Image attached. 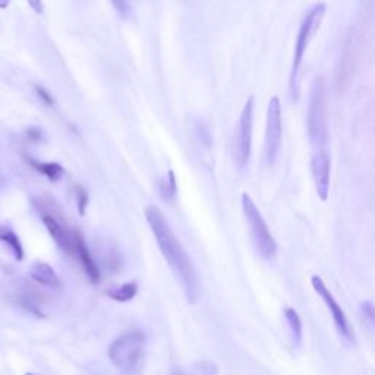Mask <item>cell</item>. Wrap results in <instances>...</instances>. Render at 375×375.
Listing matches in <instances>:
<instances>
[{
	"label": "cell",
	"mask_w": 375,
	"mask_h": 375,
	"mask_svg": "<svg viewBox=\"0 0 375 375\" xmlns=\"http://www.w3.org/2000/svg\"><path fill=\"white\" fill-rule=\"evenodd\" d=\"M145 219L161 254L166 258V262L178 277L190 302L194 304L199 296V277L190 255H188L186 250L176 238L164 214L157 207H154V205L147 207Z\"/></svg>",
	"instance_id": "cell-1"
},
{
	"label": "cell",
	"mask_w": 375,
	"mask_h": 375,
	"mask_svg": "<svg viewBox=\"0 0 375 375\" xmlns=\"http://www.w3.org/2000/svg\"><path fill=\"white\" fill-rule=\"evenodd\" d=\"M326 4H316L314 5L302 18L301 25H299V31L296 35L295 43V53H293V62H292V70L289 78V92L290 99L296 102L299 99V91H301V69L304 63L305 53L308 49L309 42L312 40L314 34L316 32L318 27H320L324 13H326Z\"/></svg>",
	"instance_id": "cell-2"
},
{
	"label": "cell",
	"mask_w": 375,
	"mask_h": 375,
	"mask_svg": "<svg viewBox=\"0 0 375 375\" xmlns=\"http://www.w3.org/2000/svg\"><path fill=\"white\" fill-rule=\"evenodd\" d=\"M307 130L309 142L315 149L327 148V107H326V85L321 77H316L311 85L309 102L307 111Z\"/></svg>",
	"instance_id": "cell-3"
},
{
	"label": "cell",
	"mask_w": 375,
	"mask_h": 375,
	"mask_svg": "<svg viewBox=\"0 0 375 375\" xmlns=\"http://www.w3.org/2000/svg\"><path fill=\"white\" fill-rule=\"evenodd\" d=\"M145 336L141 331H130L116 339L109 348V358L125 375H134L142 361Z\"/></svg>",
	"instance_id": "cell-4"
},
{
	"label": "cell",
	"mask_w": 375,
	"mask_h": 375,
	"mask_svg": "<svg viewBox=\"0 0 375 375\" xmlns=\"http://www.w3.org/2000/svg\"><path fill=\"white\" fill-rule=\"evenodd\" d=\"M242 210L243 216L247 219V224L250 228L251 239L257 252L262 259H273L277 254V243L267 226V223L258 210L254 199L247 194H242Z\"/></svg>",
	"instance_id": "cell-5"
},
{
	"label": "cell",
	"mask_w": 375,
	"mask_h": 375,
	"mask_svg": "<svg viewBox=\"0 0 375 375\" xmlns=\"http://www.w3.org/2000/svg\"><path fill=\"white\" fill-rule=\"evenodd\" d=\"M252 125H254V97H250L243 106L235 142V160L239 168L247 167L251 157L252 147Z\"/></svg>",
	"instance_id": "cell-6"
},
{
	"label": "cell",
	"mask_w": 375,
	"mask_h": 375,
	"mask_svg": "<svg viewBox=\"0 0 375 375\" xmlns=\"http://www.w3.org/2000/svg\"><path fill=\"white\" fill-rule=\"evenodd\" d=\"M281 135H283V122H281V103L277 96L271 97L267 109V126H266V141L264 153L269 166H273L277 160Z\"/></svg>",
	"instance_id": "cell-7"
},
{
	"label": "cell",
	"mask_w": 375,
	"mask_h": 375,
	"mask_svg": "<svg viewBox=\"0 0 375 375\" xmlns=\"http://www.w3.org/2000/svg\"><path fill=\"white\" fill-rule=\"evenodd\" d=\"M311 285H312L314 290L316 292V295L323 299L326 307L328 308V311L333 316V323L336 326L337 333L340 334V337L346 343H353L355 336H353V330L350 327L348 316H346L343 308L339 305V302L336 301V297L333 296V293L326 286L324 280L320 276H312Z\"/></svg>",
	"instance_id": "cell-8"
},
{
	"label": "cell",
	"mask_w": 375,
	"mask_h": 375,
	"mask_svg": "<svg viewBox=\"0 0 375 375\" xmlns=\"http://www.w3.org/2000/svg\"><path fill=\"white\" fill-rule=\"evenodd\" d=\"M311 173L315 185V191L321 201L328 198L330 191V175H331V159L328 149H315L311 157Z\"/></svg>",
	"instance_id": "cell-9"
},
{
	"label": "cell",
	"mask_w": 375,
	"mask_h": 375,
	"mask_svg": "<svg viewBox=\"0 0 375 375\" xmlns=\"http://www.w3.org/2000/svg\"><path fill=\"white\" fill-rule=\"evenodd\" d=\"M73 254L78 257L87 277L92 281V283H99L102 278L100 270L96 264V261H94L84 238L80 233H73Z\"/></svg>",
	"instance_id": "cell-10"
},
{
	"label": "cell",
	"mask_w": 375,
	"mask_h": 375,
	"mask_svg": "<svg viewBox=\"0 0 375 375\" xmlns=\"http://www.w3.org/2000/svg\"><path fill=\"white\" fill-rule=\"evenodd\" d=\"M43 223L53 240L58 243V247L62 251L73 252V233H69L63 228V224L51 214H43Z\"/></svg>",
	"instance_id": "cell-11"
},
{
	"label": "cell",
	"mask_w": 375,
	"mask_h": 375,
	"mask_svg": "<svg viewBox=\"0 0 375 375\" xmlns=\"http://www.w3.org/2000/svg\"><path fill=\"white\" fill-rule=\"evenodd\" d=\"M30 277L43 286L53 288V289L61 288V280L58 274L54 273V270L47 264V262H42V261L34 262L30 270Z\"/></svg>",
	"instance_id": "cell-12"
},
{
	"label": "cell",
	"mask_w": 375,
	"mask_h": 375,
	"mask_svg": "<svg viewBox=\"0 0 375 375\" xmlns=\"http://www.w3.org/2000/svg\"><path fill=\"white\" fill-rule=\"evenodd\" d=\"M285 318H286V323L290 331V337H292V342L295 346H301L302 343V321H301V316L296 312V309L288 307L285 308Z\"/></svg>",
	"instance_id": "cell-13"
},
{
	"label": "cell",
	"mask_w": 375,
	"mask_h": 375,
	"mask_svg": "<svg viewBox=\"0 0 375 375\" xmlns=\"http://www.w3.org/2000/svg\"><path fill=\"white\" fill-rule=\"evenodd\" d=\"M28 163L35 168L37 172L43 173L49 180L51 182H58L59 179L63 178L65 175V168L56 161H50V163H40V161H35L32 159L28 160Z\"/></svg>",
	"instance_id": "cell-14"
},
{
	"label": "cell",
	"mask_w": 375,
	"mask_h": 375,
	"mask_svg": "<svg viewBox=\"0 0 375 375\" xmlns=\"http://www.w3.org/2000/svg\"><path fill=\"white\" fill-rule=\"evenodd\" d=\"M0 240L9 247L11 252L13 254L16 261H23L24 259V250L21 245V240L18 238V235L6 226H0Z\"/></svg>",
	"instance_id": "cell-15"
},
{
	"label": "cell",
	"mask_w": 375,
	"mask_h": 375,
	"mask_svg": "<svg viewBox=\"0 0 375 375\" xmlns=\"http://www.w3.org/2000/svg\"><path fill=\"white\" fill-rule=\"evenodd\" d=\"M137 292H138L137 283L135 281H130V283H125L113 290H109L107 295L116 302H129L130 299H134L137 296Z\"/></svg>",
	"instance_id": "cell-16"
},
{
	"label": "cell",
	"mask_w": 375,
	"mask_h": 375,
	"mask_svg": "<svg viewBox=\"0 0 375 375\" xmlns=\"http://www.w3.org/2000/svg\"><path fill=\"white\" fill-rule=\"evenodd\" d=\"M168 178H167V180H166V183H163V186H161V190H160V192H161V195H163V198L167 201V199H171V198H173L175 197V194H176V179H175V173H173V171H168V175H167Z\"/></svg>",
	"instance_id": "cell-17"
},
{
	"label": "cell",
	"mask_w": 375,
	"mask_h": 375,
	"mask_svg": "<svg viewBox=\"0 0 375 375\" xmlns=\"http://www.w3.org/2000/svg\"><path fill=\"white\" fill-rule=\"evenodd\" d=\"M361 312H362V316H364L365 323H367L369 327L375 328V305H374L372 302L367 301V302H364V304L361 305Z\"/></svg>",
	"instance_id": "cell-18"
},
{
	"label": "cell",
	"mask_w": 375,
	"mask_h": 375,
	"mask_svg": "<svg viewBox=\"0 0 375 375\" xmlns=\"http://www.w3.org/2000/svg\"><path fill=\"white\" fill-rule=\"evenodd\" d=\"M75 192H77V202H78V210H80V214L84 216L85 214V210H87V205H88V194L87 191L84 190L82 186H75Z\"/></svg>",
	"instance_id": "cell-19"
},
{
	"label": "cell",
	"mask_w": 375,
	"mask_h": 375,
	"mask_svg": "<svg viewBox=\"0 0 375 375\" xmlns=\"http://www.w3.org/2000/svg\"><path fill=\"white\" fill-rule=\"evenodd\" d=\"M35 91H37V94H39V97H40L47 106H54V99H53V96H51V94H50L47 90H44L43 87H39V85H37V87H35Z\"/></svg>",
	"instance_id": "cell-20"
},
{
	"label": "cell",
	"mask_w": 375,
	"mask_h": 375,
	"mask_svg": "<svg viewBox=\"0 0 375 375\" xmlns=\"http://www.w3.org/2000/svg\"><path fill=\"white\" fill-rule=\"evenodd\" d=\"M28 137L32 141H40L42 140V130L37 129V128H30L28 129Z\"/></svg>",
	"instance_id": "cell-21"
},
{
	"label": "cell",
	"mask_w": 375,
	"mask_h": 375,
	"mask_svg": "<svg viewBox=\"0 0 375 375\" xmlns=\"http://www.w3.org/2000/svg\"><path fill=\"white\" fill-rule=\"evenodd\" d=\"M31 8H34L35 13H43V4L42 2H30L28 4Z\"/></svg>",
	"instance_id": "cell-22"
},
{
	"label": "cell",
	"mask_w": 375,
	"mask_h": 375,
	"mask_svg": "<svg viewBox=\"0 0 375 375\" xmlns=\"http://www.w3.org/2000/svg\"><path fill=\"white\" fill-rule=\"evenodd\" d=\"M172 375H185V374H183V372H182V371H179V369H175V371H173V374H172Z\"/></svg>",
	"instance_id": "cell-23"
},
{
	"label": "cell",
	"mask_w": 375,
	"mask_h": 375,
	"mask_svg": "<svg viewBox=\"0 0 375 375\" xmlns=\"http://www.w3.org/2000/svg\"><path fill=\"white\" fill-rule=\"evenodd\" d=\"M27 375H32V374H27Z\"/></svg>",
	"instance_id": "cell-24"
}]
</instances>
